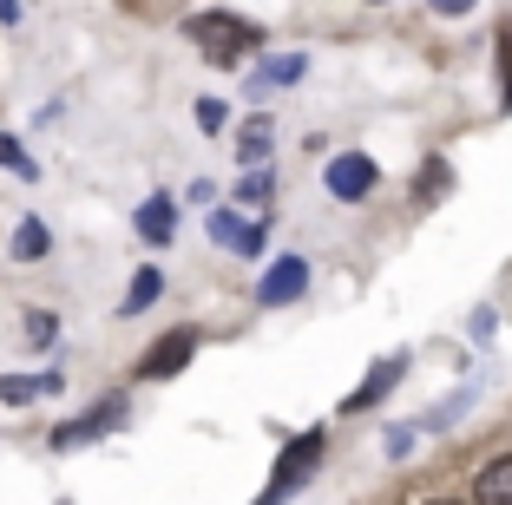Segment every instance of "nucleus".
Listing matches in <instances>:
<instances>
[{
  "instance_id": "f3484780",
  "label": "nucleus",
  "mask_w": 512,
  "mask_h": 505,
  "mask_svg": "<svg viewBox=\"0 0 512 505\" xmlns=\"http://www.w3.org/2000/svg\"><path fill=\"white\" fill-rule=\"evenodd\" d=\"M197 125H204V132H217V125H224V105H217V99H197Z\"/></svg>"
},
{
  "instance_id": "7ed1b4c3",
  "label": "nucleus",
  "mask_w": 512,
  "mask_h": 505,
  "mask_svg": "<svg viewBox=\"0 0 512 505\" xmlns=\"http://www.w3.org/2000/svg\"><path fill=\"white\" fill-rule=\"evenodd\" d=\"M316 460H322V433L309 427V433H296V446H289L283 460H276V479H270V499H283V492H296L302 479L316 473Z\"/></svg>"
},
{
  "instance_id": "1a4fd4ad",
  "label": "nucleus",
  "mask_w": 512,
  "mask_h": 505,
  "mask_svg": "<svg viewBox=\"0 0 512 505\" xmlns=\"http://www.w3.org/2000/svg\"><path fill=\"white\" fill-rule=\"evenodd\" d=\"M171 230H178V210H171V197H151V204L138 210V237H145V243H171Z\"/></svg>"
},
{
  "instance_id": "a211bd4d",
  "label": "nucleus",
  "mask_w": 512,
  "mask_h": 505,
  "mask_svg": "<svg viewBox=\"0 0 512 505\" xmlns=\"http://www.w3.org/2000/svg\"><path fill=\"white\" fill-rule=\"evenodd\" d=\"M27 342H53V315H40V309L27 315Z\"/></svg>"
},
{
  "instance_id": "2eb2a0df",
  "label": "nucleus",
  "mask_w": 512,
  "mask_h": 505,
  "mask_svg": "<svg viewBox=\"0 0 512 505\" xmlns=\"http://www.w3.org/2000/svg\"><path fill=\"white\" fill-rule=\"evenodd\" d=\"M0 164H7V171H20V178H33V158H27V151H20L7 132H0Z\"/></svg>"
},
{
  "instance_id": "412c9836",
  "label": "nucleus",
  "mask_w": 512,
  "mask_h": 505,
  "mask_svg": "<svg viewBox=\"0 0 512 505\" xmlns=\"http://www.w3.org/2000/svg\"><path fill=\"white\" fill-rule=\"evenodd\" d=\"M499 92H506V105H512V33H506V86Z\"/></svg>"
},
{
  "instance_id": "20e7f679",
  "label": "nucleus",
  "mask_w": 512,
  "mask_h": 505,
  "mask_svg": "<svg viewBox=\"0 0 512 505\" xmlns=\"http://www.w3.org/2000/svg\"><path fill=\"white\" fill-rule=\"evenodd\" d=\"M302 289H309V263H302V256H276L270 276L256 283V302H263V309H283V302H296Z\"/></svg>"
},
{
  "instance_id": "423d86ee",
  "label": "nucleus",
  "mask_w": 512,
  "mask_h": 505,
  "mask_svg": "<svg viewBox=\"0 0 512 505\" xmlns=\"http://www.w3.org/2000/svg\"><path fill=\"white\" fill-rule=\"evenodd\" d=\"M125 420V394H112V401H99L86 420H73V427H60L53 433V446H79V440H99V433H112Z\"/></svg>"
},
{
  "instance_id": "4468645a",
  "label": "nucleus",
  "mask_w": 512,
  "mask_h": 505,
  "mask_svg": "<svg viewBox=\"0 0 512 505\" xmlns=\"http://www.w3.org/2000/svg\"><path fill=\"white\" fill-rule=\"evenodd\" d=\"M289 79H302V60H296V53H289V60H270L256 86H289Z\"/></svg>"
},
{
  "instance_id": "6e6552de",
  "label": "nucleus",
  "mask_w": 512,
  "mask_h": 505,
  "mask_svg": "<svg viewBox=\"0 0 512 505\" xmlns=\"http://www.w3.org/2000/svg\"><path fill=\"white\" fill-rule=\"evenodd\" d=\"M473 499H480V505H512V453L493 460L480 479H473Z\"/></svg>"
},
{
  "instance_id": "9d476101",
  "label": "nucleus",
  "mask_w": 512,
  "mask_h": 505,
  "mask_svg": "<svg viewBox=\"0 0 512 505\" xmlns=\"http://www.w3.org/2000/svg\"><path fill=\"white\" fill-rule=\"evenodd\" d=\"M237 158L243 164H263V158H270V119H250L237 132Z\"/></svg>"
},
{
  "instance_id": "6ab92c4d",
  "label": "nucleus",
  "mask_w": 512,
  "mask_h": 505,
  "mask_svg": "<svg viewBox=\"0 0 512 505\" xmlns=\"http://www.w3.org/2000/svg\"><path fill=\"white\" fill-rule=\"evenodd\" d=\"M263 197H270V178H263V171H256V178H243V204H263Z\"/></svg>"
},
{
  "instance_id": "0eeeda50",
  "label": "nucleus",
  "mask_w": 512,
  "mask_h": 505,
  "mask_svg": "<svg viewBox=\"0 0 512 505\" xmlns=\"http://www.w3.org/2000/svg\"><path fill=\"white\" fill-rule=\"evenodd\" d=\"M401 374H407V355H388V361H375V374H368V381H362V387H355V394L342 401V414H355V407H375L381 394H388V387L401 381Z\"/></svg>"
},
{
  "instance_id": "f03ea898",
  "label": "nucleus",
  "mask_w": 512,
  "mask_h": 505,
  "mask_svg": "<svg viewBox=\"0 0 512 505\" xmlns=\"http://www.w3.org/2000/svg\"><path fill=\"white\" fill-rule=\"evenodd\" d=\"M322 184H329V197H342V204H362V197L381 184V171H375V158H362V151H342V158H329Z\"/></svg>"
},
{
  "instance_id": "f8f14e48",
  "label": "nucleus",
  "mask_w": 512,
  "mask_h": 505,
  "mask_svg": "<svg viewBox=\"0 0 512 505\" xmlns=\"http://www.w3.org/2000/svg\"><path fill=\"white\" fill-rule=\"evenodd\" d=\"M14 256H20V263H40V256H46V223L40 217H27L14 230Z\"/></svg>"
},
{
  "instance_id": "ddd939ff",
  "label": "nucleus",
  "mask_w": 512,
  "mask_h": 505,
  "mask_svg": "<svg viewBox=\"0 0 512 505\" xmlns=\"http://www.w3.org/2000/svg\"><path fill=\"white\" fill-rule=\"evenodd\" d=\"M46 387H60V374H46V381H27V374H7V381H0V401H33V394H46Z\"/></svg>"
},
{
  "instance_id": "f257e3e1",
  "label": "nucleus",
  "mask_w": 512,
  "mask_h": 505,
  "mask_svg": "<svg viewBox=\"0 0 512 505\" xmlns=\"http://www.w3.org/2000/svg\"><path fill=\"white\" fill-rule=\"evenodd\" d=\"M184 33H191V40L204 46V60H217V66H230L237 53H250V46L263 40V33H256L250 20H237V14H191Z\"/></svg>"
},
{
  "instance_id": "9b49d317",
  "label": "nucleus",
  "mask_w": 512,
  "mask_h": 505,
  "mask_svg": "<svg viewBox=\"0 0 512 505\" xmlns=\"http://www.w3.org/2000/svg\"><path fill=\"white\" fill-rule=\"evenodd\" d=\"M158 289H165V276H158V269H138V283L125 289V309H119V315H138V309H151V302H158Z\"/></svg>"
},
{
  "instance_id": "4be33fe9",
  "label": "nucleus",
  "mask_w": 512,
  "mask_h": 505,
  "mask_svg": "<svg viewBox=\"0 0 512 505\" xmlns=\"http://www.w3.org/2000/svg\"><path fill=\"white\" fill-rule=\"evenodd\" d=\"M20 14V0H0V20H14Z\"/></svg>"
},
{
  "instance_id": "dca6fc26",
  "label": "nucleus",
  "mask_w": 512,
  "mask_h": 505,
  "mask_svg": "<svg viewBox=\"0 0 512 505\" xmlns=\"http://www.w3.org/2000/svg\"><path fill=\"white\" fill-rule=\"evenodd\" d=\"M440 184H447V164H427V171H421V191H414V197H421V204H427V197H434Z\"/></svg>"
},
{
  "instance_id": "39448f33",
  "label": "nucleus",
  "mask_w": 512,
  "mask_h": 505,
  "mask_svg": "<svg viewBox=\"0 0 512 505\" xmlns=\"http://www.w3.org/2000/svg\"><path fill=\"white\" fill-rule=\"evenodd\" d=\"M191 355H197V335H191V328H171L165 342H151V348H145L138 374H145V381H165V374H178Z\"/></svg>"
},
{
  "instance_id": "aec40b11",
  "label": "nucleus",
  "mask_w": 512,
  "mask_h": 505,
  "mask_svg": "<svg viewBox=\"0 0 512 505\" xmlns=\"http://www.w3.org/2000/svg\"><path fill=\"white\" fill-rule=\"evenodd\" d=\"M434 14H447V20H460V14H473V0H434Z\"/></svg>"
},
{
  "instance_id": "5701e85b",
  "label": "nucleus",
  "mask_w": 512,
  "mask_h": 505,
  "mask_svg": "<svg viewBox=\"0 0 512 505\" xmlns=\"http://www.w3.org/2000/svg\"><path fill=\"white\" fill-rule=\"evenodd\" d=\"M375 7H381V0H375Z\"/></svg>"
}]
</instances>
